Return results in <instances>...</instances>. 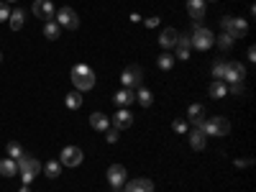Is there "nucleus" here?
I'll list each match as a JSON object with an SVG mask.
<instances>
[{
	"instance_id": "obj_1",
	"label": "nucleus",
	"mask_w": 256,
	"mask_h": 192,
	"mask_svg": "<svg viewBox=\"0 0 256 192\" xmlns=\"http://www.w3.org/2000/svg\"><path fill=\"white\" fill-rule=\"evenodd\" d=\"M95 72H93V67H87V64H74L72 67V82L77 87V93H87V90H93L95 87Z\"/></svg>"
},
{
	"instance_id": "obj_2",
	"label": "nucleus",
	"mask_w": 256,
	"mask_h": 192,
	"mask_svg": "<svg viewBox=\"0 0 256 192\" xmlns=\"http://www.w3.org/2000/svg\"><path fill=\"white\" fill-rule=\"evenodd\" d=\"M200 128L205 131V136L220 139V136H228L231 123H228V118H223V116H215V118H205V120H203V126H200Z\"/></svg>"
},
{
	"instance_id": "obj_3",
	"label": "nucleus",
	"mask_w": 256,
	"mask_h": 192,
	"mask_svg": "<svg viewBox=\"0 0 256 192\" xmlns=\"http://www.w3.org/2000/svg\"><path fill=\"white\" fill-rule=\"evenodd\" d=\"M190 44H192L197 51H208V49L215 44V36H213V31H210V28H205V26H195L192 36H190Z\"/></svg>"
},
{
	"instance_id": "obj_4",
	"label": "nucleus",
	"mask_w": 256,
	"mask_h": 192,
	"mask_svg": "<svg viewBox=\"0 0 256 192\" xmlns=\"http://www.w3.org/2000/svg\"><path fill=\"white\" fill-rule=\"evenodd\" d=\"M246 31H249V24L243 18H236V16H226L223 18V33H228L231 39L246 36Z\"/></svg>"
},
{
	"instance_id": "obj_5",
	"label": "nucleus",
	"mask_w": 256,
	"mask_h": 192,
	"mask_svg": "<svg viewBox=\"0 0 256 192\" xmlns=\"http://www.w3.org/2000/svg\"><path fill=\"white\" fill-rule=\"evenodd\" d=\"M82 159H85V154H82L80 146H64L62 154H59V164L62 167H80Z\"/></svg>"
},
{
	"instance_id": "obj_6",
	"label": "nucleus",
	"mask_w": 256,
	"mask_h": 192,
	"mask_svg": "<svg viewBox=\"0 0 256 192\" xmlns=\"http://www.w3.org/2000/svg\"><path fill=\"white\" fill-rule=\"evenodd\" d=\"M120 82H123L126 87H133V90H139L141 82H143V70L139 64H131L123 70V74H120Z\"/></svg>"
},
{
	"instance_id": "obj_7",
	"label": "nucleus",
	"mask_w": 256,
	"mask_h": 192,
	"mask_svg": "<svg viewBox=\"0 0 256 192\" xmlns=\"http://www.w3.org/2000/svg\"><path fill=\"white\" fill-rule=\"evenodd\" d=\"M31 8H33V16L41 18V21H47V24L57 18V8H54L51 0H33Z\"/></svg>"
},
{
	"instance_id": "obj_8",
	"label": "nucleus",
	"mask_w": 256,
	"mask_h": 192,
	"mask_svg": "<svg viewBox=\"0 0 256 192\" xmlns=\"http://www.w3.org/2000/svg\"><path fill=\"white\" fill-rule=\"evenodd\" d=\"M57 24H59L62 28L77 31V26H80V16H77L70 5H64V8H59V10H57Z\"/></svg>"
},
{
	"instance_id": "obj_9",
	"label": "nucleus",
	"mask_w": 256,
	"mask_h": 192,
	"mask_svg": "<svg viewBox=\"0 0 256 192\" xmlns=\"http://www.w3.org/2000/svg\"><path fill=\"white\" fill-rule=\"evenodd\" d=\"M126 179H128V172H126L123 164H110L108 167V182L113 190H120L126 185Z\"/></svg>"
},
{
	"instance_id": "obj_10",
	"label": "nucleus",
	"mask_w": 256,
	"mask_h": 192,
	"mask_svg": "<svg viewBox=\"0 0 256 192\" xmlns=\"http://www.w3.org/2000/svg\"><path fill=\"white\" fill-rule=\"evenodd\" d=\"M243 77H246V67L241 62H226V72H223L226 82H243Z\"/></svg>"
},
{
	"instance_id": "obj_11",
	"label": "nucleus",
	"mask_w": 256,
	"mask_h": 192,
	"mask_svg": "<svg viewBox=\"0 0 256 192\" xmlns=\"http://www.w3.org/2000/svg\"><path fill=\"white\" fill-rule=\"evenodd\" d=\"M16 167H18V174L21 172H33V174L41 172L39 159H36V156H31V154H21L18 159H16Z\"/></svg>"
},
{
	"instance_id": "obj_12",
	"label": "nucleus",
	"mask_w": 256,
	"mask_h": 192,
	"mask_svg": "<svg viewBox=\"0 0 256 192\" xmlns=\"http://www.w3.org/2000/svg\"><path fill=\"white\" fill-rule=\"evenodd\" d=\"M113 128H118V131H123V128H131L133 126V113L128 110V108H118V113L113 116Z\"/></svg>"
},
{
	"instance_id": "obj_13",
	"label": "nucleus",
	"mask_w": 256,
	"mask_h": 192,
	"mask_svg": "<svg viewBox=\"0 0 256 192\" xmlns=\"http://www.w3.org/2000/svg\"><path fill=\"white\" fill-rule=\"evenodd\" d=\"M126 192H154V182H151L149 177L126 179Z\"/></svg>"
},
{
	"instance_id": "obj_14",
	"label": "nucleus",
	"mask_w": 256,
	"mask_h": 192,
	"mask_svg": "<svg viewBox=\"0 0 256 192\" xmlns=\"http://www.w3.org/2000/svg\"><path fill=\"white\" fill-rule=\"evenodd\" d=\"M113 103H116V108H128V105H133V103H136V90H133V87L118 90L116 97H113Z\"/></svg>"
},
{
	"instance_id": "obj_15",
	"label": "nucleus",
	"mask_w": 256,
	"mask_h": 192,
	"mask_svg": "<svg viewBox=\"0 0 256 192\" xmlns=\"http://www.w3.org/2000/svg\"><path fill=\"white\" fill-rule=\"evenodd\" d=\"M177 56L185 62V59H190V49H192V44H190V36L187 33H177Z\"/></svg>"
},
{
	"instance_id": "obj_16",
	"label": "nucleus",
	"mask_w": 256,
	"mask_h": 192,
	"mask_svg": "<svg viewBox=\"0 0 256 192\" xmlns=\"http://www.w3.org/2000/svg\"><path fill=\"white\" fill-rule=\"evenodd\" d=\"M187 13L192 21H203L205 18V0H187Z\"/></svg>"
},
{
	"instance_id": "obj_17",
	"label": "nucleus",
	"mask_w": 256,
	"mask_h": 192,
	"mask_svg": "<svg viewBox=\"0 0 256 192\" xmlns=\"http://www.w3.org/2000/svg\"><path fill=\"white\" fill-rule=\"evenodd\" d=\"M205 144H208L205 131L200 128V126H195V128H192V133H190V146H192L195 151H203V149H205Z\"/></svg>"
},
{
	"instance_id": "obj_18",
	"label": "nucleus",
	"mask_w": 256,
	"mask_h": 192,
	"mask_svg": "<svg viewBox=\"0 0 256 192\" xmlns=\"http://www.w3.org/2000/svg\"><path fill=\"white\" fill-rule=\"evenodd\" d=\"M187 118H190L192 126H203V120H205V108L200 105V103H192L190 110H187Z\"/></svg>"
},
{
	"instance_id": "obj_19",
	"label": "nucleus",
	"mask_w": 256,
	"mask_h": 192,
	"mask_svg": "<svg viewBox=\"0 0 256 192\" xmlns=\"http://www.w3.org/2000/svg\"><path fill=\"white\" fill-rule=\"evenodd\" d=\"M8 24H10V28L13 31H21L23 28V24H26V13L21 8H16V10H10V16H8Z\"/></svg>"
},
{
	"instance_id": "obj_20",
	"label": "nucleus",
	"mask_w": 256,
	"mask_h": 192,
	"mask_svg": "<svg viewBox=\"0 0 256 192\" xmlns=\"http://www.w3.org/2000/svg\"><path fill=\"white\" fill-rule=\"evenodd\" d=\"M90 126L95 131H108L110 128V118L105 116V113H93V116H90Z\"/></svg>"
},
{
	"instance_id": "obj_21",
	"label": "nucleus",
	"mask_w": 256,
	"mask_h": 192,
	"mask_svg": "<svg viewBox=\"0 0 256 192\" xmlns=\"http://www.w3.org/2000/svg\"><path fill=\"white\" fill-rule=\"evenodd\" d=\"M177 33H180L177 28H164V31H162V36H159V44H162L164 49H172L174 44H177Z\"/></svg>"
},
{
	"instance_id": "obj_22",
	"label": "nucleus",
	"mask_w": 256,
	"mask_h": 192,
	"mask_svg": "<svg viewBox=\"0 0 256 192\" xmlns=\"http://www.w3.org/2000/svg\"><path fill=\"white\" fill-rule=\"evenodd\" d=\"M208 93H210V97H213V100H220V97H226V95H228V87H226L223 80H215L213 85L208 87Z\"/></svg>"
},
{
	"instance_id": "obj_23",
	"label": "nucleus",
	"mask_w": 256,
	"mask_h": 192,
	"mask_svg": "<svg viewBox=\"0 0 256 192\" xmlns=\"http://www.w3.org/2000/svg\"><path fill=\"white\" fill-rule=\"evenodd\" d=\"M0 174L3 177H16L18 174V167H16V159H0Z\"/></svg>"
},
{
	"instance_id": "obj_24",
	"label": "nucleus",
	"mask_w": 256,
	"mask_h": 192,
	"mask_svg": "<svg viewBox=\"0 0 256 192\" xmlns=\"http://www.w3.org/2000/svg\"><path fill=\"white\" fill-rule=\"evenodd\" d=\"M44 36H47L49 41H57L62 36V26L57 24V21H49V24L44 26Z\"/></svg>"
},
{
	"instance_id": "obj_25",
	"label": "nucleus",
	"mask_w": 256,
	"mask_h": 192,
	"mask_svg": "<svg viewBox=\"0 0 256 192\" xmlns=\"http://www.w3.org/2000/svg\"><path fill=\"white\" fill-rule=\"evenodd\" d=\"M136 103H139V105H143V108H151V103H154L151 90H146V87H139V90H136Z\"/></svg>"
},
{
	"instance_id": "obj_26",
	"label": "nucleus",
	"mask_w": 256,
	"mask_h": 192,
	"mask_svg": "<svg viewBox=\"0 0 256 192\" xmlns=\"http://www.w3.org/2000/svg\"><path fill=\"white\" fill-rule=\"evenodd\" d=\"M44 174H47L49 179H57V177L62 174V164H59L57 159H51V162H47V164H44Z\"/></svg>"
},
{
	"instance_id": "obj_27",
	"label": "nucleus",
	"mask_w": 256,
	"mask_h": 192,
	"mask_svg": "<svg viewBox=\"0 0 256 192\" xmlns=\"http://www.w3.org/2000/svg\"><path fill=\"white\" fill-rule=\"evenodd\" d=\"M64 105L70 108V110H77V108L82 105V93H77V90H74V93H70V95L64 97Z\"/></svg>"
},
{
	"instance_id": "obj_28",
	"label": "nucleus",
	"mask_w": 256,
	"mask_h": 192,
	"mask_svg": "<svg viewBox=\"0 0 256 192\" xmlns=\"http://www.w3.org/2000/svg\"><path fill=\"white\" fill-rule=\"evenodd\" d=\"M172 67H174V56H172V54H162V56H159V70L169 72Z\"/></svg>"
},
{
	"instance_id": "obj_29",
	"label": "nucleus",
	"mask_w": 256,
	"mask_h": 192,
	"mask_svg": "<svg viewBox=\"0 0 256 192\" xmlns=\"http://www.w3.org/2000/svg\"><path fill=\"white\" fill-rule=\"evenodd\" d=\"M21 154H23V146H21L18 141H10L8 144V156H10V159H18Z\"/></svg>"
},
{
	"instance_id": "obj_30",
	"label": "nucleus",
	"mask_w": 256,
	"mask_h": 192,
	"mask_svg": "<svg viewBox=\"0 0 256 192\" xmlns=\"http://www.w3.org/2000/svg\"><path fill=\"white\" fill-rule=\"evenodd\" d=\"M223 72H226V62L215 59L213 62V77H215V80H223Z\"/></svg>"
},
{
	"instance_id": "obj_31",
	"label": "nucleus",
	"mask_w": 256,
	"mask_h": 192,
	"mask_svg": "<svg viewBox=\"0 0 256 192\" xmlns=\"http://www.w3.org/2000/svg\"><path fill=\"white\" fill-rule=\"evenodd\" d=\"M228 93H231V95H236V97H241L243 93H246V90H243V82H231Z\"/></svg>"
},
{
	"instance_id": "obj_32",
	"label": "nucleus",
	"mask_w": 256,
	"mask_h": 192,
	"mask_svg": "<svg viewBox=\"0 0 256 192\" xmlns=\"http://www.w3.org/2000/svg\"><path fill=\"white\" fill-rule=\"evenodd\" d=\"M218 44H220V49H223V51H228L233 47V39L228 36V33H223V36H218Z\"/></svg>"
},
{
	"instance_id": "obj_33",
	"label": "nucleus",
	"mask_w": 256,
	"mask_h": 192,
	"mask_svg": "<svg viewBox=\"0 0 256 192\" xmlns=\"http://www.w3.org/2000/svg\"><path fill=\"white\" fill-rule=\"evenodd\" d=\"M172 131H174V133H185V131H187V120H180V118H177V120L172 123Z\"/></svg>"
},
{
	"instance_id": "obj_34",
	"label": "nucleus",
	"mask_w": 256,
	"mask_h": 192,
	"mask_svg": "<svg viewBox=\"0 0 256 192\" xmlns=\"http://www.w3.org/2000/svg\"><path fill=\"white\" fill-rule=\"evenodd\" d=\"M36 177H39V174H33V172H21V182H23V185H31Z\"/></svg>"
},
{
	"instance_id": "obj_35",
	"label": "nucleus",
	"mask_w": 256,
	"mask_h": 192,
	"mask_svg": "<svg viewBox=\"0 0 256 192\" xmlns=\"http://www.w3.org/2000/svg\"><path fill=\"white\" fill-rule=\"evenodd\" d=\"M105 139H108V144H116L118 141V128H108V136Z\"/></svg>"
},
{
	"instance_id": "obj_36",
	"label": "nucleus",
	"mask_w": 256,
	"mask_h": 192,
	"mask_svg": "<svg viewBox=\"0 0 256 192\" xmlns=\"http://www.w3.org/2000/svg\"><path fill=\"white\" fill-rule=\"evenodd\" d=\"M8 16H10L8 5H5V3H0V24H3V21H8Z\"/></svg>"
},
{
	"instance_id": "obj_37",
	"label": "nucleus",
	"mask_w": 256,
	"mask_h": 192,
	"mask_svg": "<svg viewBox=\"0 0 256 192\" xmlns=\"http://www.w3.org/2000/svg\"><path fill=\"white\" fill-rule=\"evenodd\" d=\"M146 26H149V28H157V26H159V16H151V18H146Z\"/></svg>"
},
{
	"instance_id": "obj_38",
	"label": "nucleus",
	"mask_w": 256,
	"mask_h": 192,
	"mask_svg": "<svg viewBox=\"0 0 256 192\" xmlns=\"http://www.w3.org/2000/svg\"><path fill=\"white\" fill-rule=\"evenodd\" d=\"M254 162L251 159H236V167H251Z\"/></svg>"
},
{
	"instance_id": "obj_39",
	"label": "nucleus",
	"mask_w": 256,
	"mask_h": 192,
	"mask_svg": "<svg viewBox=\"0 0 256 192\" xmlns=\"http://www.w3.org/2000/svg\"><path fill=\"white\" fill-rule=\"evenodd\" d=\"M246 54H249V62H256V49H254V47H249Z\"/></svg>"
},
{
	"instance_id": "obj_40",
	"label": "nucleus",
	"mask_w": 256,
	"mask_h": 192,
	"mask_svg": "<svg viewBox=\"0 0 256 192\" xmlns=\"http://www.w3.org/2000/svg\"><path fill=\"white\" fill-rule=\"evenodd\" d=\"M18 192H31V187H28V185H23V187H21Z\"/></svg>"
},
{
	"instance_id": "obj_41",
	"label": "nucleus",
	"mask_w": 256,
	"mask_h": 192,
	"mask_svg": "<svg viewBox=\"0 0 256 192\" xmlns=\"http://www.w3.org/2000/svg\"><path fill=\"white\" fill-rule=\"evenodd\" d=\"M5 3H16V0H5Z\"/></svg>"
},
{
	"instance_id": "obj_42",
	"label": "nucleus",
	"mask_w": 256,
	"mask_h": 192,
	"mask_svg": "<svg viewBox=\"0 0 256 192\" xmlns=\"http://www.w3.org/2000/svg\"><path fill=\"white\" fill-rule=\"evenodd\" d=\"M0 62H3V54H0Z\"/></svg>"
},
{
	"instance_id": "obj_43",
	"label": "nucleus",
	"mask_w": 256,
	"mask_h": 192,
	"mask_svg": "<svg viewBox=\"0 0 256 192\" xmlns=\"http://www.w3.org/2000/svg\"><path fill=\"white\" fill-rule=\"evenodd\" d=\"M113 192H120V190H113Z\"/></svg>"
}]
</instances>
